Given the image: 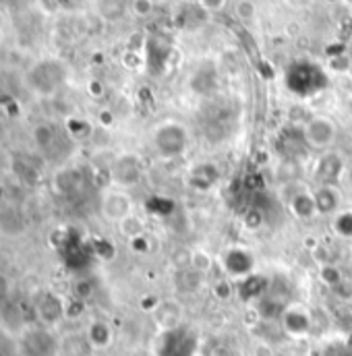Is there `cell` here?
<instances>
[{
    "instance_id": "obj_1",
    "label": "cell",
    "mask_w": 352,
    "mask_h": 356,
    "mask_svg": "<svg viewBox=\"0 0 352 356\" xmlns=\"http://www.w3.org/2000/svg\"><path fill=\"white\" fill-rule=\"evenodd\" d=\"M284 86L298 97H313L330 88V77L317 63L296 60L286 69Z\"/></svg>"
},
{
    "instance_id": "obj_2",
    "label": "cell",
    "mask_w": 352,
    "mask_h": 356,
    "mask_svg": "<svg viewBox=\"0 0 352 356\" xmlns=\"http://www.w3.org/2000/svg\"><path fill=\"white\" fill-rule=\"evenodd\" d=\"M15 348L19 356H61L63 342L56 330L33 321L21 327L15 340Z\"/></svg>"
},
{
    "instance_id": "obj_3",
    "label": "cell",
    "mask_w": 352,
    "mask_h": 356,
    "mask_svg": "<svg viewBox=\"0 0 352 356\" xmlns=\"http://www.w3.org/2000/svg\"><path fill=\"white\" fill-rule=\"evenodd\" d=\"M154 149L164 160H178L189 149V131L184 124L176 120H164L156 127L152 137Z\"/></svg>"
},
{
    "instance_id": "obj_4",
    "label": "cell",
    "mask_w": 352,
    "mask_h": 356,
    "mask_svg": "<svg viewBox=\"0 0 352 356\" xmlns=\"http://www.w3.org/2000/svg\"><path fill=\"white\" fill-rule=\"evenodd\" d=\"M33 315L35 323L56 330L67 319V300L52 290H42L33 300Z\"/></svg>"
},
{
    "instance_id": "obj_5",
    "label": "cell",
    "mask_w": 352,
    "mask_h": 356,
    "mask_svg": "<svg viewBox=\"0 0 352 356\" xmlns=\"http://www.w3.org/2000/svg\"><path fill=\"white\" fill-rule=\"evenodd\" d=\"M108 177L112 186L118 188H133L143 180V164L141 158L135 154H118L110 166H108Z\"/></svg>"
},
{
    "instance_id": "obj_6",
    "label": "cell",
    "mask_w": 352,
    "mask_h": 356,
    "mask_svg": "<svg viewBox=\"0 0 352 356\" xmlns=\"http://www.w3.org/2000/svg\"><path fill=\"white\" fill-rule=\"evenodd\" d=\"M133 207H135L133 205V197L125 188H118V186L106 188L102 193V197H99V211L112 224H120L125 218L135 213Z\"/></svg>"
},
{
    "instance_id": "obj_7",
    "label": "cell",
    "mask_w": 352,
    "mask_h": 356,
    "mask_svg": "<svg viewBox=\"0 0 352 356\" xmlns=\"http://www.w3.org/2000/svg\"><path fill=\"white\" fill-rule=\"evenodd\" d=\"M303 131H305V141H307L309 149H315V152L330 149L338 137V127L328 116H313L303 127Z\"/></svg>"
},
{
    "instance_id": "obj_8",
    "label": "cell",
    "mask_w": 352,
    "mask_h": 356,
    "mask_svg": "<svg viewBox=\"0 0 352 356\" xmlns=\"http://www.w3.org/2000/svg\"><path fill=\"white\" fill-rule=\"evenodd\" d=\"M65 77H67L65 67L58 60H44L38 67H33L29 75V83H31V89H35L38 93L52 95L65 83Z\"/></svg>"
},
{
    "instance_id": "obj_9",
    "label": "cell",
    "mask_w": 352,
    "mask_h": 356,
    "mask_svg": "<svg viewBox=\"0 0 352 356\" xmlns=\"http://www.w3.org/2000/svg\"><path fill=\"white\" fill-rule=\"evenodd\" d=\"M222 267L226 277H230L232 282H239L251 273H255V257L251 251L243 249V247H232L226 251L224 259H222Z\"/></svg>"
},
{
    "instance_id": "obj_10",
    "label": "cell",
    "mask_w": 352,
    "mask_h": 356,
    "mask_svg": "<svg viewBox=\"0 0 352 356\" xmlns=\"http://www.w3.org/2000/svg\"><path fill=\"white\" fill-rule=\"evenodd\" d=\"M278 152L286 162H298L307 158L309 145L305 141V131L296 127H286L278 137Z\"/></svg>"
},
{
    "instance_id": "obj_11",
    "label": "cell",
    "mask_w": 352,
    "mask_h": 356,
    "mask_svg": "<svg viewBox=\"0 0 352 356\" xmlns=\"http://www.w3.org/2000/svg\"><path fill=\"white\" fill-rule=\"evenodd\" d=\"M280 323L282 330L292 338H307L313 330V317L301 305H288L280 317Z\"/></svg>"
},
{
    "instance_id": "obj_12",
    "label": "cell",
    "mask_w": 352,
    "mask_h": 356,
    "mask_svg": "<svg viewBox=\"0 0 352 356\" xmlns=\"http://www.w3.org/2000/svg\"><path fill=\"white\" fill-rule=\"evenodd\" d=\"M349 162L338 154V152H326L313 170V177L317 180V184H336L344 178Z\"/></svg>"
},
{
    "instance_id": "obj_13",
    "label": "cell",
    "mask_w": 352,
    "mask_h": 356,
    "mask_svg": "<svg viewBox=\"0 0 352 356\" xmlns=\"http://www.w3.org/2000/svg\"><path fill=\"white\" fill-rule=\"evenodd\" d=\"M145 46H147V69H150V73L160 75L168 65L173 44L166 35L158 33V35H152Z\"/></svg>"
},
{
    "instance_id": "obj_14",
    "label": "cell",
    "mask_w": 352,
    "mask_h": 356,
    "mask_svg": "<svg viewBox=\"0 0 352 356\" xmlns=\"http://www.w3.org/2000/svg\"><path fill=\"white\" fill-rule=\"evenodd\" d=\"M317 213L319 216H336L342 209V191L338 184H317L313 191Z\"/></svg>"
},
{
    "instance_id": "obj_15",
    "label": "cell",
    "mask_w": 352,
    "mask_h": 356,
    "mask_svg": "<svg viewBox=\"0 0 352 356\" xmlns=\"http://www.w3.org/2000/svg\"><path fill=\"white\" fill-rule=\"evenodd\" d=\"M86 344L91 350H106L114 342V330L104 319H91L86 327Z\"/></svg>"
},
{
    "instance_id": "obj_16",
    "label": "cell",
    "mask_w": 352,
    "mask_h": 356,
    "mask_svg": "<svg viewBox=\"0 0 352 356\" xmlns=\"http://www.w3.org/2000/svg\"><path fill=\"white\" fill-rule=\"evenodd\" d=\"M234 286H237V294L245 302H253V300H262L269 292V277H265L262 273H251V275L234 282Z\"/></svg>"
},
{
    "instance_id": "obj_17",
    "label": "cell",
    "mask_w": 352,
    "mask_h": 356,
    "mask_svg": "<svg viewBox=\"0 0 352 356\" xmlns=\"http://www.w3.org/2000/svg\"><path fill=\"white\" fill-rule=\"evenodd\" d=\"M288 207L292 211L294 218L298 220H313L317 213V205H315V197H313V191H307V188H301L296 191L290 201H288Z\"/></svg>"
},
{
    "instance_id": "obj_18",
    "label": "cell",
    "mask_w": 352,
    "mask_h": 356,
    "mask_svg": "<svg viewBox=\"0 0 352 356\" xmlns=\"http://www.w3.org/2000/svg\"><path fill=\"white\" fill-rule=\"evenodd\" d=\"M220 180V168L214 162H201L191 170V186L197 191H209L216 186V182Z\"/></svg>"
},
{
    "instance_id": "obj_19",
    "label": "cell",
    "mask_w": 352,
    "mask_h": 356,
    "mask_svg": "<svg viewBox=\"0 0 352 356\" xmlns=\"http://www.w3.org/2000/svg\"><path fill=\"white\" fill-rule=\"evenodd\" d=\"M156 323L164 330V332H173L180 327L182 321V307L176 300H164L160 302V307L154 311Z\"/></svg>"
},
{
    "instance_id": "obj_20",
    "label": "cell",
    "mask_w": 352,
    "mask_h": 356,
    "mask_svg": "<svg viewBox=\"0 0 352 356\" xmlns=\"http://www.w3.org/2000/svg\"><path fill=\"white\" fill-rule=\"evenodd\" d=\"M218 86V81H216V71L211 69V67H201L195 75H193V79H191V88L195 89L197 93H201V95H209L214 89Z\"/></svg>"
},
{
    "instance_id": "obj_21",
    "label": "cell",
    "mask_w": 352,
    "mask_h": 356,
    "mask_svg": "<svg viewBox=\"0 0 352 356\" xmlns=\"http://www.w3.org/2000/svg\"><path fill=\"white\" fill-rule=\"evenodd\" d=\"M332 230L344 238L352 241V209H340L334 218H332Z\"/></svg>"
},
{
    "instance_id": "obj_22",
    "label": "cell",
    "mask_w": 352,
    "mask_h": 356,
    "mask_svg": "<svg viewBox=\"0 0 352 356\" xmlns=\"http://www.w3.org/2000/svg\"><path fill=\"white\" fill-rule=\"evenodd\" d=\"M118 230L125 238H135V236H141L145 234V222L137 216V213H131L129 218H125L120 224H118Z\"/></svg>"
},
{
    "instance_id": "obj_23",
    "label": "cell",
    "mask_w": 352,
    "mask_h": 356,
    "mask_svg": "<svg viewBox=\"0 0 352 356\" xmlns=\"http://www.w3.org/2000/svg\"><path fill=\"white\" fill-rule=\"evenodd\" d=\"M201 280H203V275L199 273V271H195V269H182L180 273H178V277H176V286H178V290H182V292H195L199 286H201Z\"/></svg>"
},
{
    "instance_id": "obj_24",
    "label": "cell",
    "mask_w": 352,
    "mask_h": 356,
    "mask_svg": "<svg viewBox=\"0 0 352 356\" xmlns=\"http://www.w3.org/2000/svg\"><path fill=\"white\" fill-rule=\"evenodd\" d=\"M319 280L330 288H340L344 284V273L336 264H326L319 266Z\"/></svg>"
},
{
    "instance_id": "obj_25",
    "label": "cell",
    "mask_w": 352,
    "mask_h": 356,
    "mask_svg": "<svg viewBox=\"0 0 352 356\" xmlns=\"http://www.w3.org/2000/svg\"><path fill=\"white\" fill-rule=\"evenodd\" d=\"M175 201L168 199V197H164V195H156V197H152V199L147 201V211L154 213V216H158V218L170 216V213L175 211Z\"/></svg>"
},
{
    "instance_id": "obj_26",
    "label": "cell",
    "mask_w": 352,
    "mask_h": 356,
    "mask_svg": "<svg viewBox=\"0 0 352 356\" xmlns=\"http://www.w3.org/2000/svg\"><path fill=\"white\" fill-rule=\"evenodd\" d=\"M211 294L222 300V302H228L234 294H237V286L230 277H218L211 286Z\"/></svg>"
},
{
    "instance_id": "obj_27",
    "label": "cell",
    "mask_w": 352,
    "mask_h": 356,
    "mask_svg": "<svg viewBox=\"0 0 352 356\" xmlns=\"http://www.w3.org/2000/svg\"><path fill=\"white\" fill-rule=\"evenodd\" d=\"M33 139H35L40 149L48 152L52 147L54 139H56V133H54V129L50 124H38L35 131H33Z\"/></svg>"
},
{
    "instance_id": "obj_28",
    "label": "cell",
    "mask_w": 352,
    "mask_h": 356,
    "mask_svg": "<svg viewBox=\"0 0 352 356\" xmlns=\"http://www.w3.org/2000/svg\"><path fill=\"white\" fill-rule=\"evenodd\" d=\"M243 224H245V228L247 230H259V228H264L265 224V213L264 209L259 207V205H253V207H249L247 211H245V216H243Z\"/></svg>"
},
{
    "instance_id": "obj_29",
    "label": "cell",
    "mask_w": 352,
    "mask_h": 356,
    "mask_svg": "<svg viewBox=\"0 0 352 356\" xmlns=\"http://www.w3.org/2000/svg\"><path fill=\"white\" fill-rule=\"evenodd\" d=\"M189 267L195 269V271H199L201 275H205L207 271H211L214 259H211L209 253H205V251H193V253H191V264H189Z\"/></svg>"
},
{
    "instance_id": "obj_30",
    "label": "cell",
    "mask_w": 352,
    "mask_h": 356,
    "mask_svg": "<svg viewBox=\"0 0 352 356\" xmlns=\"http://www.w3.org/2000/svg\"><path fill=\"white\" fill-rule=\"evenodd\" d=\"M99 13H102L106 19L116 21V19H120L122 13H125V2H122V0H104V2L99 4Z\"/></svg>"
},
{
    "instance_id": "obj_31",
    "label": "cell",
    "mask_w": 352,
    "mask_h": 356,
    "mask_svg": "<svg viewBox=\"0 0 352 356\" xmlns=\"http://www.w3.org/2000/svg\"><path fill=\"white\" fill-rule=\"evenodd\" d=\"M129 249L137 255H145L152 251V241L147 238V234H141V236H135L129 241Z\"/></svg>"
},
{
    "instance_id": "obj_32",
    "label": "cell",
    "mask_w": 352,
    "mask_h": 356,
    "mask_svg": "<svg viewBox=\"0 0 352 356\" xmlns=\"http://www.w3.org/2000/svg\"><path fill=\"white\" fill-rule=\"evenodd\" d=\"M321 356H352V348L351 344H346V342H332V344L326 346Z\"/></svg>"
},
{
    "instance_id": "obj_33",
    "label": "cell",
    "mask_w": 352,
    "mask_h": 356,
    "mask_svg": "<svg viewBox=\"0 0 352 356\" xmlns=\"http://www.w3.org/2000/svg\"><path fill=\"white\" fill-rule=\"evenodd\" d=\"M311 255H313V259H315V264H317V266L334 264V261H332V253H330V249H328L326 245H321V243H319V247H317V249H313V251H311Z\"/></svg>"
},
{
    "instance_id": "obj_34",
    "label": "cell",
    "mask_w": 352,
    "mask_h": 356,
    "mask_svg": "<svg viewBox=\"0 0 352 356\" xmlns=\"http://www.w3.org/2000/svg\"><path fill=\"white\" fill-rule=\"evenodd\" d=\"M75 298L77 300H86V298H89L91 294H93V286H91V282H88V280H79L77 284H75Z\"/></svg>"
},
{
    "instance_id": "obj_35",
    "label": "cell",
    "mask_w": 352,
    "mask_h": 356,
    "mask_svg": "<svg viewBox=\"0 0 352 356\" xmlns=\"http://www.w3.org/2000/svg\"><path fill=\"white\" fill-rule=\"evenodd\" d=\"M154 8V0H133V10L139 17H147Z\"/></svg>"
},
{
    "instance_id": "obj_36",
    "label": "cell",
    "mask_w": 352,
    "mask_h": 356,
    "mask_svg": "<svg viewBox=\"0 0 352 356\" xmlns=\"http://www.w3.org/2000/svg\"><path fill=\"white\" fill-rule=\"evenodd\" d=\"M226 4V0H199V6L203 10H209V13H216V10H222Z\"/></svg>"
},
{
    "instance_id": "obj_37",
    "label": "cell",
    "mask_w": 352,
    "mask_h": 356,
    "mask_svg": "<svg viewBox=\"0 0 352 356\" xmlns=\"http://www.w3.org/2000/svg\"><path fill=\"white\" fill-rule=\"evenodd\" d=\"M158 307H160V300H158L156 296H143V298H141V309H143V311L154 313Z\"/></svg>"
},
{
    "instance_id": "obj_38",
    "label": "cell",
    "mask_w": 352,
    "mask_h": 356,
    "mask_svg": "<svg viewBox=\"0 0 352 356\" xmlns=\"http://www.w3.org/2000/svg\"><path fill=\"white\" fill-rule=\"evenodd\" d=\"M239 15L243 19H251L253 17V4L251 2H239Z\"/></svg>"
},
{
    "instance_id": "obj_39",
    "label": "cell",
    "mask_w": 352,
    "mask_h": 356,
    "mask_svg": "<svg viewBox=\"0 0 352 356\" xmlns=\"http://www.w3.org/2000/svg\"><path fill=\"white\" fill-rule=\"evenodd\" d=\"M209 356H234V355H232V350H230L226 344H216V346L211 348Z\"/></svg>"
},
{
    "instance_id": "obj_40",
    "label": "cell",
    "mask_w": 352,
    "mask_h": 356,
    "mask_svg": "<svg viewBox=\"0 0 352 356\" xmlns=\"http://www.w3.org/2000/svg\"><path fill=\"white\" fill-rule=\"evenodd\" d=\"M253 356H273V350H271V346L269 344H257L255 348H253Z\"/></svg>"
},
{
    "instance_id": "obj_41",
    "label": "cell",
    "mask_w": 352,
    "mask_h": 356,
    "mask_svg": "<svg viewBox=\"0 0 352 356\" xmlns=\"http://www.w3.org/2000/svg\"><path fill=\"white\" fill-rule=\"evenodd\" d=\"M342 182H344V186L352 191V162L346 166V172H344V178H342Z\"/></svg>"
}]
</instances>
